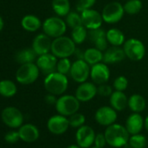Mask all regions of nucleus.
<instances>
[{"instance_id":"23","label":"nucleus","mask_w":148,"mask_h":148,"mask_svg":"<svg viewBox=\"0 0 148 148\" xmlns=\"http://www.w3.org/2000/svg\"><path fill=\"white\" fill-rule=\"evenodd\" d=\"M110 106L118 112H121L128 106V98L124 92L114 91L109 97Z\"/></svg>"},{"instance_id":"27","label":"nucleus","mask_w":148,"mask_h":148,"mask_svg":"<svg viewBox=\"0 0 148 148\" xmlns=\"http://www.w3.org/2000/svg\"><path fill=\"white\" fill-rule=\"evenodd\" d=\"M103 55L104 52L96 47L88 48L85 51L84 59L92 66L99 62H103Z\"/></svg>"},{"instance_id":"33","label":"nucleus","mask_w":148,"mask_h":148,"mask_svg":"<svg viewBox=\"0 0 148 148\" xmlns=\"http://www.w3.org/2000/svg\"><path fill=\"white\" fill-rule=\"evenodd\" d=\"M65 23H66L67 26L71 27V29L83 25L81 13L79 14V12H70L66 15Z\"/></svg>"},{"instance_id":"19","label":"nucleus","mask_w":148,"mask_h":148,"mask_svg":"<svg viewBox=\"0 0 148 148\" xmlns=\"http://www.w3.org/2000/svg\"><path fill=\"white\" fill-rule=\"evenodd\" d=\"M88 38L91 41L93 42L97 49L102 51H105L107 49V45L109 43L106 39V32L101 29V27L98 29L89 30Z\"/></svg>"},{"instance_id":"25","label":"nucleus","mask_w":148,"mask_h":148,"mask_svg":"<svg viewBox=\"0 0 148 148\" xmlns=\"http://www.w3.org/2000/svg\"><path fill=\"white\" fill-rule=\"evenodd\" d=\"M106 39L112 46H121L125 41L124 33L117 28H112L106 32Z\"/></svg>"},{"instance_id":"12","label":"nucleus","mask_w":148,"mask_h":148,"mask_svg":"<svg viewBox=\"0 0 148 148\" xmlns=\"http://www.w3.org/2000/svg\"><path fill=\"white\" fill-rule=\"evenodd\" d=\"M95 132L89 125H82L76 132V142L81 148H90L94 145Z\"/></svg>"},{"instance_id":"17","label":"nucleus","mask_w":148,"mask_h":148,"mask_svg":"<svg viewBox=\"0 0 148 148\" xmlns=\"http://www.w3.org/2000/svg\"><path fill=\"white\" fill-rule=\"evenodd\" d=\"M98 94V86L93 82L81 83L75 92L76 98L80 102H88Z\"/></svg>"},{"instance_id":"47","label":"nucleus","mask_w":148,"mask_h":148,"mask_svg":"<svg viewBox=\"0 0 148 148\" xmlns=\"http://www.w3.org/2000/svg\"><path fill=\"white\" fill-rule=\"evenodd\" d=\"M90 148H99V147H97V146H95V145H94V146H91Z\"/></svg>"},{"instance_id":"3","label":"nucleus","mask_w":148,"mask_h":148,"mask_svg":"<svg viewBox=\"0 0 148 148\" xmlns=\"http://www.w3.org/2000/svg\"><path fill=\"white\" fill-rule=\"evenodd\" d=\"M76 50V44L70 37L61 36L54 38L51 43V51L58 58H69L74 54Z\"/></svg>"},{"instance_id":"15","label":"nucleus","mask_w":148,"mask_h":148,"mask_svg":"<svg viewBox=\"0 0 148 148\" xmlns=\"http://www.w3.org/2000/svg\"><path fill=\"white\" fill-rule=\"evenodd\" d=\"M83 25L88 30L100 28L104 22L102 14L93 9H88L81 12Z\"/></svg>"},{"instance_id":"4","label":"nucleus","mask_w":148,"mask_h":148,"mask_svg":"<svg viewBox=\"0 0 148 148\" xmlns=\"http://www.w3.org/2000/svg\"><path fill=\"white\" fill-rule=\"evenodd\" d=\"M55 107L58 114L70 117L71 115L78 112L80 107V101L76 98V96L63 95L57 99Z\"/></svg>"},{"instance_id":"21","label":"nucleus","mask_w":148,"mask_h":148,"mask_svg":"<svg viewBox=\"0 0 148 148\" xmlns=\"http://www.w3.org/2000/svg\"><path fill=\"white\" fill-rule=\"evenodd\" d=\"M125 51L120 46H112L106 49L103 55V62L106 64H116L121 62L125 58Z\"/></svg>"},{"instance_id":"30","label":"nucleus","mask_w":148,"mask_h":148,"mask_svg":"<svg viewBox=\"0 0 148 148\" xmlns=\"http://www.w3.org/2000/svg\"><path fill=\"white\" fill-rule=\"evenodd\" d=\"M17 86L12 80L5 79L0 81V95L1 96L5 98H11L13 97L17 93Z\"/></svg>"},{"instance_id":"37","label":"nucleus","mask_w":148,"mask_h":148,"mask_svg":"<svg viewBox=\"0 0 148 148\" xmlns=\"http://www.w3.org/2000/svg\"><path fill=\"white\" fill-rule=\"evenodd\" d=\"M128 86V80L125 76H119L113 81V88L115 91L124 92Z\"/></svg>"},{"instance_id":"28","label":"nucleus","mask_w":148,"mask_h":148,"mask_svg":"<svg viewBox=\"0 0 148 148\" xmlns=\"http://www.w3.org/2000/svg\"><path fill=\"white\" fill-rule=\"evenodd\" d=\"M51 6L54 12L58 17H66L71 12V4L69 0H52Z\"/></svg>"},{"instance_id":"22","label":"nucleus","mask_w":148,"mask_h":148,"mask_svg":"<svg viewBox=\"0 0 148 148\" xmlns=\"http://www.w3.org/2000/svg\"><path fill=\"white\" fill-rule=\"evenodd\" d=\"M20 139L26 143H32L39 138V131L38 127L32 124L22 125L18 129Z\"/></svg>"},{"instance_id":"2","label":"nucleus","mask_w":148,"mask_h":148,"mask_svg":"<svg viewBox=\"0 0 148 148\" xmlns=\"http://www.w3.org/2000/svg\"><path fill=\"white\" fill-rule=\"evenodd\" d=\"M68 83L66 75L56 71L46 75L44 81V86L49 93L58 96L62 95L67 90Z\"/></svg>"},{"instance_id":"45","label":"nucleus","mask_w":148,"mask_h":148,"mask_svg":"<svg viewBox=\"0 0 148 148\" xmlns=\"http://www.w3.org/2000/svg\"><path fill=\"white\" fill-rule=\"evenodd\" d=\"M145 128L146 131L148 132V115H147V117L145 119Z\"/></svg>"},{"instance_id":"9","label":"nucleus","mask_w":148,"mask_h":148,"mask_svg":"<svg viewBox=\"0 0 148 148\" xmlns=\"http://www.w3.org/2000/svg\"><path fill=\"white\" fill-rule=\"evenodd\" d=\"M91 65L85 59H77L71 64L70 75L77 83H84L90 77Z\"/></svg>"},{"instance_id":"11","label":"nucleus","mask_w":148,"mask_h":148,"mask_svg":"<svg viewBox=\"0 0 148 148\" xmlns=\"http://www.w3.org/2000/svg\"><path fill=\"white\" fill-rule=\"evenodd\" d=\"M94 118L99 125L107 127L116 122L118 118L117 111L113 109L111 106H101L96 111Z\"/></svg>"},{"instance_id":"20","label":"nucleus","mask_w":148,"mask_h":148,"mask_svg":"<svg viewBox=\"0 0 148 148\" xmlns=\"http://www.w3.org/2000/svg\"><path fill=\"white\" fill-rule=\"evenodd\" d=\"M125 128L130 135L140 133L143 127H145V119L138 112H132L125 121Z\"/></svg>"},{"instance_id":"41","label":"nucleus","mask_w":148,"mask_h":148,"mask_svg":"<svg viewBox=\"0 0 148 148\" xmlns=\"http://www.w3.org/2000/svg\"><path fill=\"white\" fill-rule=\"evenodd\" d=\"M107 144L106 139V136L105 133H98L95 136V139H94V145L99 148H104L106 146V145Z\"/></svg>"},{"instance_id":"42","label":"nucleus","mask_w":148,"mask_h":148,"mask_svg":"<svg viewBox=\"0 0 148 148\" xmlns=\"http://www.w3.org/2000/svg\"><path fill=\"white\" fill-rule=\"evenodd\" d=\"M57 99H56V95L54 94H51V93H49L47 94L45 97V102L48 104V105H56V102H57Z\"/></svg>"},{"instance_id":"5","label":"nucleus","mask_w":148,"mask_h":148,"mask_svg":"<svg viewBox=\"0 0 148 148\" xmlns=\"http://www.w3.org/2000/svg\"><path fill=\"white\" fill-rule=\"evenodd\" d=\"M39 69L37 64H23L16 72V79L22 85H31L34 83L39 76Z\"/></svg>"},{"instance_id":"10","label":"nucleus","mask_w":148,"mask_h":148,"mask_svg":"<svg viewBox=\"0 0 148 148\" xmlns=\"http://www.w3.org/2000/svg\"><path fill=\"white\" fill-rule=\"evenodd\" d=\"M2 121L10 128H19L24 123V116L20 110L14 106L5 107L1 112Z\"/></svg>"},{"instance_id":"1","label":"nucleus","mask_w":148,"mask_h":148,"mask_svg":"<svg viewBox=\"0 0 148 148\" xmlns=\"http://www.w3.org/2000/svg\"><path fill=\"white\" fill-rule=\"evenodd\" d=\"M105 136L107 144L112 148H120L126 145L129 141L130 133L125 126L119 124H112L106 127Z\"/></svg>"},{"instance_id":"14","label":"nucleus","mask_w":148,"mask_h":148,"mask_svg":"<svg viewBox=\"0 0 148 148\" xmlns=\"http://www.w3.org/2000/svg\"><path fill=\"white\" fill-rule=\"evenodd\" d=\"M70 126L67 117L58 114L51 116L47 121V128L50 132L55 135H61L64 133Z\"/></svg>"},{"instance_id":"43","label":"nucleus","mask_w":148,"mask_h":148,"mask_svg":"<svg viewBox=\"0 0 148 148\" xmlns=\"http://www.w3.org/2000/svg\"><path fill=\"white\" fill-rule=\"evenodd\" d=\"M75 55L77 59H84V56H85V51H82L81 49L76 48L75 51H74V54Z\"/></svg>"},{"instance_id":"6","label":"nucleus","mask_w":148,"mask_h":148,"mask_svg":"<svg viewBox=\"0 0 148 148\" xmlns=\"http://www.w3.org/2000/svg\"><path fill=\"white\" fill-rule=\"evenodd\" d=\"M43 31L50 38H58L66 32L67 25L60 17H50L43 23Z\"/></svg>"},{"instance_id":"35","label":"nucleus","mask_w":148,"mask_h":148,"mask_svg":"<svg viewBox=\"0 0 148 148\" xmlns=\"http://www.w3.org/2000/svg\"><path fill=\"white\" fill-rule=\"evenodd\" d=\"M69 124L70 126L73 127V128H79L80 126L85 125L86 122V117L84 114L79 113V112H76L72 115H71L69 118Z\"/></svg>"},{"instance_id":"13","label":"nucleus","mask_w":148,"mask_h":148,"mask_svg":"<svg viewBox=\"0 0 148 148\" xmlns=\"http://www.w3.org/2000/svg\"><path fill=\"white\" fill-rule=\"evenodd\" d=\"M90 77L92 82L96 85H102L107 83L110 79L109 67L104 62H99L92 65Z\"/></svg>"},{"instance_id":"26","label":"nucleus","mask_w":148,"mask_h":148,"mask_svg":"<svg viewBox=\"0 0 148 148\" xmlns=\"http://www.w3.org/2000/svg\"><path fill=\"white\" fill-rule=\"evenodd\" d=\"M146 102L143 96L133 94L128 99V107L132 112H141L145 109Z\"/></svg>"},{"instance_id":"18","label":"nucleus","mask_w":148,"mask_h":148,"mask_svg":"<svg viewBox=\"0 0 148 148\" xmlns=\"http://www.w3.org/2000/svg\"><path fill=\"white\" fill-rule=\"evenodd\" d=\"M51 38L47 36L45 33H41L37 35L32 42V49L37 53L38 56L49 53L51 49Z\"/></svg>"},{"instance_id":"39","label":"nucleus","mask_w":148,"mask_h":148,"mask_svg":"<svg viewBox=\"0 0 148 148\" xmlns=\"http://www.w3.org/2000/svg\"><path fill=\"white\" fill-rule=\"evenodd\" d=\"M112 93V87L107 83L99 85L98 86V94H99L102 97H110Z\"/></svg>"},{"instance_id":"36","label":"nucleus","mask_w":148,"mask_h":148,"mask_svg":"<svg viewBox=\"0 0 148 148\" xmlns=\"http://www.w3.org/2000/svg\"><path fill=\"white\" fill-rule=\"evenodd\" d=\"M72 63L69 59V58H59L57 64V71L62 73V74H66L70 73Z\"/></svg>"},{"instance_id":"40","label":"nucleus","mask_w":148,"mask_h":148,"mask_svg":"<svg viewBox=\"0 0 148 148\" xmlns=\"http://www.w3.org/2000/svg\"><path fill=\"white\" fill-rule=\"evenodd\" d=\"M20 139L18 131H10L5 135V140L9 144H15Z\"/></svg>"},{"instance_id":"44","label":"nucleus","mask_w":148,"mask_h":148,"mask_svg":"<svg viewBox=\"0 0 148 148\" xmlns=\"http://www.w3.org/2000/svg\"><path fill=\"white\" fill-rule=\"evenodd\" d=\"M4 26H5V22H4V19L3 18L0 16V32H1L3 29H4Z\"/></svg>"},{"instance_id":"32","label":"nucleus","mask_w":148,"mask_h":148,"mask_svg":"<svg viewBox=\"0 0 148 148\" xmlns=\"http://www.w3.org/2000/svg\"><path fill=\"white\" fill-rule=\"evenodd\" d=\"M123 6L125 13L129 15H135L141 11L143 5L140 0H128Z\"/></svg>"},{"instance_id":"16","label":"nucleus","mask_w":148,"mask_h":148,"mask_svg":"<svg viewBox=\"0 0 148 148\" xmlns=\"http://www.w3.org/2000/svg\"><path fill=\"white\" fill-rule=\"evenodd\" d=\"M36 64L39 71L43 74L48 75V74H51L57 71L58 58L52 53L49 52V53L38 56Z\"/></svg>"},{"instance_id":"29","label":"nucleus","mask_w":148,"mask_h":148,"mask_svg":"<svg viewBox=\"0 0 148 148\" xmlns=\"http://www.w3.org/2000/svg\"><path fill=\"white\" fill-rule=\"evenodd\" d=\"M37 53L34 51V50L32 48H26L19 51L16 56L15 59L18 63L23 64H27V63H32L37 57Z\"/></svg>"},{"instance_id":"38","label":"nucleus","mask_w":148,"mask_h":148,"mask_svg":"<svg viewBox=\"0 0 148 148\" xmlns=\"http://www.w3.org/2000/svg\"><path fill=\"white\" fill-rule=\"evenodd\" d=\"M97 0H79L77 4V11L78 12H82L86 10L92 9V7L95 5Z\"/></svg>"},{"instance_id":"46","label":"nucleus","mask_w":148,"mask_h":148,"mask_svg":"<svg viewBox=\"0 0 148 148\" xmlns=\"http://www.w3.org/2000/svg\"><path fill=\"white\" fill-rule=\"evenodd\" d=\"M66 148H81V147L77 144V145H71L67 146Z\"/></svg>"},{"instance_id":"31","label":"nucleus","mask_w":148,"mask_h":148,"mask_svg":"<svg viewBox=\"0 0 148 148\" xmlns=\"http://www.w3.org/2000/svg\"><path fill=\"white\" fill-rule=\"evenodd\" d=\"M88 37L87 29L84 25H80L73 28L71 31V39L76 45H81Z\"/></svg>"},{"instance_id":"8","label":"nucleus","mask_w":148,"mask_h":148,"mask_svg":"<svg viewBox=\"0 0 148 148\" xmlns=\"http://www.w3.org/2000/svg\"><path fill=\"white\" fill-rule=\"evenodd\" d=\"M124 6L117 1L110 2L102 11V18L106 24H116L119 22L125 14Z\"/></svg>"},{"instance_id":"7","label":"nucleus","mask_w":148,"mask_h":148,"mask_svg":"<svg viewBox=\"0 0 148 148\" xmlns=\"http://www.w3.org/2000/svg\"><path fill=\"white\" fill-rule=\"evenodd\" d=\"M123 50L126 58L132 61H139L145 55V47L142 41L137 38H129L125 41Z\"/></svg>"},{"instance_id":"24","label":"nucleus","mask_w":148,"mask_h":148,"mask_svg":"<svg viewBox=\"0 0 148 148\" xmlns=\"http://www.w3.org/2000/svg\"><path fill=\"white\" fill-rule=\"evenodd\" d=\"M22 27L30 32H37L42 25L41 20L35 15H26L21 20Z\"/></svg>"},{"instance_id":"34","label":"nucleus","mask_w":148,"mask_h":148,"mask_svg":"<svg viewBox=\"0 0 148 148\" xmlns=\"http://www.w3.org/2000/svg\"><path fill=\"white\" fill-rule=\"evenodd\" d=\"M128 144L132 148H145L147 144V139L143 134H132L129 138Z\"/></svg>"}]
</instances>
